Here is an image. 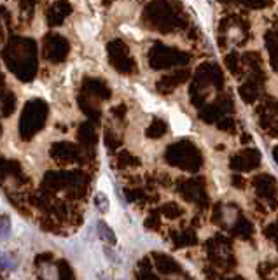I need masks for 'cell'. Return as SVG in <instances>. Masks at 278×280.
I'll return each mask as SVG.
<instances>
[{
    "mask_svg": "<svg viewBox=\"0 0 278 280\" xmlns=\"http://www.w3.org/2000/svg\"><path fill=\"white\" fill-rule=\"evenodd\" d=\"M68 55V42L61 33L51 32L44 37V58L49 63L63 62Z\"/></svg>",
    "mask_w": 278,
    "mask_h": 280,
    "instance_id": "cell-1",
    "label": "cell"
},
{
    "mask_svg": "<svg viewBox=\"0 0 278 280\" xmlns=\"http://www.w3.org/2000/svg\"><path fill=\"white\" fill-rule=\"evenodd\" d=\"M72 12V4L65 2V0H56L53 2L51 7L48 9V21L51 26L63 25L65 18Z\"/></svg>",
    "mask_w": 278,
    "mask_h": 280,
    "instance_id": "cell-2",
    "label": "cell"
},
{
    "mask_svg": "<svg viewBox=\"0 0 278 280\" xmlns=\"http://www.w3.org/2000/svg\"><path fill=\"white\" fill-rule=\"evenodd\" d=\"M41 273L44 275L46 280H58V272L53 265H44L41 268Z\"/></svg>",
    "mask_w": 278,
    "mask_h": 280,
    "instance_id": "cell-5",
    "label": "cell"
},
{
    "mask_svg": "<svg viewBox=\"0 0 278 280\" xmlns=\"http://www.w3.org/2000/svg\"><path fill=\"white\" fill-rule=\"evenodd\" d=\"M0 265L4 266V268L14 270L16 266H18V261H16L12 256H0Z\"/></svg>",
    "mask_w": 278,
    "mask_h": 280,
    "instance_id": "cell-6",
    "label": "cell"
},
{
    "mask_svg": "<svg viewBox=\"0 0 278 280\" xmlns=\"http://www.w3.org/2000/svg\"><path fill=\"white\" fill-rule=\"evenodd\" d=\"M98 231H102V233H100L102 238L107 240L109 243H114L115 236L112 235V229L109 228V226H105V222H98Z\"/></svg>",
    "mask_w": 278,
    "mask_h": 280,
    "instance_id": "cell-3",
    "label": "cell"
},
{
    "mask_svg": "<svg viewBox=\"0 0 278 280\" xmlns=\"http://www.w3.org/2000/svg\"><path fill=\"white\" fill-rule=\"evenodd\" d=\"M9 231H11V221L9 217H2L0 219V240H7Z\"/></svg>",
    "mask_w": 278,
    "mask_h": 280,
    "instance_id": "cell-4",
    "label": "cell"
}]
</instances>
